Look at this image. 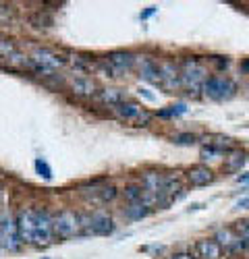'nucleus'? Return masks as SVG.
Returning a JSON list of instances; mask_svg holds the SVG:
<instances>
[{"label": "nucleus", "instance_id": "obj_1", "mask_svg": "<svg viewBox=\"0 0 249 259\" xmlns=\"http://www.w3.org/2000/svg\"><path fill=\"white\" fill-rule=\"evenodd\" d=\"M208 81V67L195 56L185 58L181 62V88L187 90L191 96L203 92V85Z\"/></svg>", "mask_w": 249, "mask_h": 259}, {"label": "nucleus", "instance_id": "obj_2", "mask_svg": "<svg viewBox=\"0 0 249 259\" xmlns=\"http://www.w3.org/2000/svg\"><path fill=\"white\" fill-rule=\"evenodd\" d=\"M83 234V215L71 209L58 211L54 215V236L56 239H73Z\"/></svg>", "mask_w": 249, "mask_h": 259}, {"label": "nucleus", "instance_id": "obj_3", "mask_svg": "<svg viewBox=\"0 0 249 259\" xmlns=\"http://www.w3.org/2000/svg\"><path fill=\"white\" fill-rule=\"evenodd\" d=\"M235 94H237V83L224 75H210L203 85V96L214 102L231 100Z\"/></svg>", "mask_w": 249, "mask_h": 259}, {"label": "nucleus", "instance_id": "obj_4", "mask_svg": "<svg viewBox=\"0 0 249 259\" xmlns=\"http://www.w3.org/2000/svg\"><path fill=\"white\" fill-rule=\"evenodd\" d=\"M114 114L118 120L122 122H129V124H135V126H145L150 120H152V112L145 110V108L133 100H124L122 104H118L116 108H112Z\"/></svg>", "mask_w": 249, "mask_h": 259}, {"label": "nucleus", "instance_id": "obj_5", "mask_svg": "<svg viewBox=\"0 0 249 259\" xmlns=\"http://www.w3.org/2000/svg\"><path fill=\"white\" fill-rule=\"evenodd\" d=\"M114 232V222L108 213L104 211H94L92 215H83V234H112Z\"/></svg>", "mask_w": 249, "mask_h": 259}, {"label": "nucleus", "instance_id": "obj_6", "mask_svg": "<svg viewBox=\"0 0 249 259\" xmlns=\"http://www.w3.org/2000/svg\"><path fill=\"white\" fill-rule=\"evenodd\" d=\"M54 239V218L46 209H35V245H50Z\"/></svg>", "mask_w": 249, "mask_h": 259}, {"label": "nucleus", "instance_id": "obj_7", "mask_svg": "<svg viewBox=\"0 0 249 259\" xmlns=\"http://www.w3.org/2000/svg\"><path fill=\"white\" fill-rule=\"evenodd\" d=\"M17 230L23 243L35 245V209H21L17 213Z\"/></svg>", "mask_w": 249, "mask_h": 259}, {"label": "nucleus", "instance_id": "obj_8", "mask_svg": "<svg viewBox=\"0 0 249 259\" xmlns=\"http://www.w3.org/2000/svg\"><path fill=\"white\" fill-rule=\"evenodd\" d=\"M160 88L166 92H175L181 88V67L173 60L160 62Z\"/></svg>", "mask_w": 249, "mask_h": 259}, {"label": "nucleus", "instance_id": "obj_9", "mask_svg": "<svg viewBox=\"0 0 249 259\" xmlns=\"http://www.w3.org/2000/svg\"><path fill=\"white\" fill-rule=\"evenodd\" d=\"M214 239L220 243L222 251H228V253H241V251H245L249 247V243L245 239H241L233 228H220Z\"/></svg>", "mask_w": 249, "mask_h": 259}, {"label": "nucleus", "instance_id": "obj_10", "mask_svg": "<svg viewBox=\"0 0 249 259\" xmlns=\"http://www.w3.org/2000/svg\"><path fill=\"white\" fill-rule=\"evenodd\" d=\"M31 58H33L35 62H39L42 67L52 69V71L65 67V64H67V58H65V56L58 54V52L52 50V48H44V46H35V48L31 50Z\"/></svg>", "mask_w": 249, "mask_h": 259}, {"label": "nucleus", "instance_id": "obj_11", "mask_svg": "<svg viewBox=\"0 0 249 259\" xmlns=\"http://www.w3.org/2000/svg\"><path fill=\"white\" fill-rule=\"evenodd\" d=\"M135 54L131 52H124V50H116V52H110L106 56V62H108V67L112 69L114 77L116 75H124V73H129L133 69V64H135Z\"/></svg>", "mask_w": 249, "mask_h": 259}, {"label": "nucleus", "instance_id": "obj_12", "mask_svg": "<svg viewBox=\"0 0 249 259\" xmlns=\"http://www.w3.org/2000/svg\"><path fill=\"white\" fill-rule=\"evenodd\" d=\"M141 187H143L145 193H150V195L158 197L160 203H166V199H164V175H160V172H156V170L143 172Z\"/></svg>", "mask_w": 249, "mask_h": 259}, {"label": "nucleus", "instance_id": "obj_13", "mask_svg": "<svg viewBox=\"0 0 249 259\" xmlns=\"http://www.w3.org/2000/svg\"><path fill=\"white\" fill-rule=\"evenodd\" d=\"M0 243L9 251H17L21 247V243H23L19 236V230H17V222H13L11 218L5 220L3 226H0Z\"/></svg>", "mask_w": 249, "mask_h": 259}, {"label": "nucleus", "instance_id": "obj_14", "mask_svg": "<svg viewBox=\"0 0 249 259\" xmlns=\"http://www.w3.org/2000/svg\"><path fill=\"white\" fill-rule=\"evenodd\" d=\"M193 255L197 259H222V247L216 239H201L193 245Z\"/></svg>", "mask_w": 249, "mask_h": 259}, {"label": "nucleus", "instance_id": "obj_15", "mask_svg": "<svg viewBox=\"0 0 249 259\" xmlns=\"http://www.w3.org/2000/svg\"><path fill=\"white\" fill-rule=\"evenodd\" d=\"M185 179L191 187H205V185H210L214 181V172L203 164H195L185 172Z\"/></svg>", "mask_w": 249, "mask_h": 259}, {"label": "nucleus", "instance_id": "obj_16", "mask_svg": "<svg viewBox=\"0 0 249 259\" xmlns=\"http://www.w3.org/2000/svg\"><path fill=\"white\" fill-rule=\"evenodd\" d=\"M83 193H86L92 203H100V205L108 203V201H112L116 197V189L112 185H98V183L92 185V189L83 187Z\"/></svg>", "mask_w": 249, "mask_h": 259}, {"label": "nucleus", "instance_id": "obj_17", "mask_svg": "<svg viewBox=\"0 0 249 259\" xmlns=\"http://www.w3.org/2000/svg\"><path fill=\"white\" fill-rule=\"evenodd\" d=\"M139 77L150 81V83H156L160 85V62L152 60V58H141L139 60Z\"/></svg>", "mask_w": 249, "mask_h": 259}, {"label": "nucleus", "instance_id": "obj_18", "mask_svg": "<svg viewBox=\"0 0 249 259\" xmlns=\"http://www.w3.org/2000/svg\"><path fill=\"white\" fill-rule=\"evenodd\" d=\"M124 218H129L133 222L137 220H143V218H148V215L152 213V207L150 205H145L143 201H135V203H129L127 207H124Z\"/></svg>", "mask_w": 249, "mask_h": 259}, {"label": "nucleus", "instance_id": "obj_19", "mask_svg": "<svg viewBox=\"0 0 249 259\" xmlns=\"http://www.w3.org/2000/svg\"><path fill=\"white\" fill-rule=\"evenodd\" d=\"M98 100L102 102V104H106V106H110V108H116L118 104H122L124 100V94L120 92V90H114V88H106V90H102V92H98Z\"/></svg>", "mask_w": 249, "mask_h": 259}, {"label": "nucleus", "instance_id": "obj_20", "mask_svg": "<svg viewBox=\"0 0 249 259\" xmlns=\"http://www.w3.org/2000/svg\"><path fill=\"white\" fill-rule=\"evenodd\" d=\"M247 162V154L239 152V149H233L228 152V158H224V170L226 172H239Z\"/></svg>", "mask_w": 249, "mask_h": 259}, {"label": "nucleus", "instance_id": "obj_21", "mask_svg": "<svg viewBox=\"0 0 249 259\" xmlns=\"http://www.w3.org/2000/svg\"><path fill=\"white\" fill-rule=\"evenodd\" d=\"M71 90H73V94H77V96H94V94H96V85H94V81L88 79V77H75V79L71 81Z\"/></svg>", "mask_w": 249, "mask_h": 259}, {"label": "nucleus", "instance_id": "obj_22", "mask_svg": "<svg viewBox=\"0 0 249 259\" xmlns=\"http://www.w3.org/2000/svg\"><path fill=\"white\" fill-rule=\"evenodd\" d=\"M19 50L15 48V44L11 39H5V37H0V58H13L15 54H17Z\"/></svg>", "mask_w": 249, "mask_h": 259}, {"label": "nucleus", "instance_id": "obj_23", "mask_svg": "<svg viewBox=\"0 0 249 259\" xmlns=\"http://www.w3.org/2000/svg\"><path fill=\"white\" fill-rule=\"evenodd\" d=\"M141 197H143V187L139 185H131V187H127L124 189V199H127L129 203H135V201H141Z\"/></svg>", "mask_w": 249, "mask_h": 259}, {"label": "nucleus", "instance_id": "obj_24", "mask_svg": "<svg viewBox=\"0 0 249 259\" xmlns=\"http://www.w3.org/2000/svg\"><path fill=\"white\" fill-rule=\"evenodd\" d=\"M33 166H35V170H37V175L44 179V181H50V179H52V168H50L44 160H42V158H37Z\"/></svg>", "mask_w": 249, "mask_h": 259}, {"label": "nucleus", "instance_id": "obj_25", "mask_svg": "<svg viewBox=\"0 0 249 259\" xmlns=\"http://www.w3.org/2000/svg\"><path fill=\"white\" fill-rule=\"evenodd\" d=\"M220 156H222V152H220V149H216L214 145H208V147L201 149V158L203 160H216Z\"/></svg>", "mask_w": 249, "mask_h": 259}, {"label": "nucleus", "instance_id": "obj_26", "mask_svg": "<svg viewBox=\"0 0 249 259\" xmlns=\"http://www.w3.org/2000/svg\"><path fill=\"white\" fill-rule=\"evenodd\" d=\"M9 19H11V11H9V7L0 5V23H9Z\"/></svg>", "mask_w": 249, "mask_h": 259}, {"label": "nucleus", "instance_id": "obj_27", "mask_svg": "<svg viewBox=\"0 0 249 259\" xmlns=\"http://www.w3.org/2000/svg\"><path fill=\"white\" fill-rule=\"evenodd\" d=\"M175 143H195V135H177Z\"/></svg>", "mask_w": 249, "mask_h": 259}, {"label": "nucleus", "instance_id": "obj_28", "mask_svg": "<svg viewBox=\"0 0 249 259\" xmlns=\"http://www.w3.org/2000/svg\"><path fill=\"white\" fill-rule=\"evenodd\" d=\"M171 259H197V257H193V255H189V253H175Z\"/></svg>", "mask_w": 249, "mask_h": 259}, {"label": "nucleus", "instance_id": "obj_29", "mask_svg": "<svg viewBox=\"0 0 249 259\" xmlns=\"http://www.w3.org/2000/svg\"><path fill=\"white\" fill-rule=\"evenodd\" d=\"M235 207H237V209H249V199H239Z\"/></svg>", "mask_w": 249, "mask_h": 259}, {"label": "nucleus", "instance_id": "obj_30", "mask_svg": "<svg viewBox=\"0 0 249 259\" xmlns=\"http://www.w3.org/2000/svg\"><path fill=\"white\" fill-rule=\"evenodd\" d=\"M154 13H156V7H150L145 13H141V19H148V17H150V15H154Z\"/></svg>", "mask_w": 249, "mask_h": 259}, {"label": "nucleus", "instance_id": "obj_31", "mask_svg": "<svg viewBox=\"0 0 249 259\" xmlns=\"http://www.w3.org/2000/svg\"><path fill=\"white\" fill-rule=\"evenodd\" d=\"M237 181H239V183H245V181H249V172H247V175H245V177H239Z\"/></svg>", "mask_w": 249, "mask_h": 259}]
</instances>
